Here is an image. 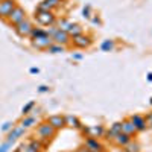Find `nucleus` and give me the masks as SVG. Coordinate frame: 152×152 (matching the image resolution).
Returning <instances> with one entry per match:
<instances>
[{
    "instance_id": "obj_14",
    "label": "nucleus",
    "mask_w": 152,
    "mask_h": 152,
    "mask_svg": "<svg viewBox=\"0 0 152 152\" xmlns=\"http://www.w3.org/2000/svg\"><path fill=\"white\" fill-rule=\"evenodd\" d=\"M122 132L128 134V135H132V134L137 132V129H135V126L131 120H123L122 122Z\"/></svg>"
},
{
    "instance_id": "obj_29",
    "label": "nucleus",
    "mask_w": 152,
    "mask_h": 152,
    "mask_svg": "<svg viewBox=\"0 0 152 152\" xmlns=\"http://www.w3.org/2000/svg\"><path fill=\"white\" fill-rule=\"evenodd\" d=\"M11 145H12V143H9V142H5L2 146H0V152H6V151H8V148H9Z\"/></svg>"
},
{
    "instance_id": "obj_30",
    "label": "nucleus",
    "mask_w": 152,
    "mask_h": 152,
    "mask_svg": "<svg viewBox=\"0 0 152 152\" xmlns=\"http://www.w3.org/2000/svg\"><path fill=\"white\" fill-rule=\"evenodd\" d=\"M145 120H146V125L152 126V113H151V114H148V116L145 117Z\"/></svg>"
},
{
    "instance_id": "obj_32",
    "label": "nucleus",
    "mask_w": 152,
    "mask_h": 152,
    "mask_svg": "<svg viewBox=\"0 0 152 152\" xmlns=\"http://www.w3.org/2000/svg\"><path fill=\"white\" fill-rule=\"evenodd\" d=\"M47 90H49V88H47L46 85H41V87H40V91H41V93H44V91H47Z\"/></svg>"
},
{
    "instance_id": "obj_36",
    "label": "nucleus",
    "mask_w": 152,
    "mask_h": 152,
    "mask_svg": "<svg viewBox=\"0 0 152 152\" xmlns=\"http://www.w3.org/2000/svg\"><path fill=\"white\" fill-rule=\"evenodd\" d=\"M148 78H149V81H152V73H149V75H148Z\"/></svg>"
},
{
    "instance_id": "obj_13",
    "label": "nucleus",
    "mask_w": 152,
    "mask_h": 152,
    "mask_svg": "<svg viewBox=\"0 0 152 152\" xmlns=\"http://www.w3.org/2000/svg\"><path fill=\"white\" fill-rule=\"evenodd\" d=\"M90 43H91V41H90V38L85 37L84 34L73 38V44H75L76 47H79V49H85V47H88V46H90Z\"/></svg>"
},
{
    "instance_id": "obj_20",
    "label": "nucleus",
    "mask_w": 152,
    "mask_h": 152,
    "mask_svg": "<svg viewBox=\"0 0 152 152\" xmlns=\"http://www.w3.org/2000/svg\"><path fill=\"white\" fill-rule=\"evenodd\" d=\"M43 35H47V32H46L44 29H41V28H34L29 37L32 38V40H35V38H38V37H43Z\"/></svg>"
},
{
    "instance_id": "obj_21",
    "label": "nucleus",
    "mask_w": 152,
    "mask_h": 152,
    "mask_svg": "<svg viewBox=\"0 0 152 152\" xmlns=\"http://www.w3.org/2000/svg\"><path fill=\"white\" fill-rule=\"evenodd\" d=\"M70 26H72V23L69 20H59V23H58V29L59 31H64V32H69Z\"/></svg>"
},
{
    "instance_id": "obj_8",
    "label": "nucleus",
    "mask_w": 152,
    "mask_h": 152,
    "mask_svg": "<svg viewBox=\"0 0 152 152\" xmlns=\"http://www.w3.org/2000/svg\"><path fill=\"white\" fill-rule=\"evenodd\" d=\"M47 123L52 125L55 129H59L62 126H66V119H64V116H61V114H55V116H50L47 119Z\"/></svg>"
},
{
    "instance_id": "obj_38",
    "label": "nucleus",
    "mask_w": 152,
    "mask_h": 152,
    "mask_svg": "<svg viewBox=\"0 0 152 152\" xmlns=\"http://www.w3.org/2000/svg\"><path fill=\"white\" fill-rule=\"evenodd\" d=\"M151 104H152V99H151Z\"/></svg>"
},
{
    "instance_id": "obj_19",
    "label": "nucleus",
    "mask_w": 152,
    "mask_h": 152,
    "mask_svg": "<svg viewBox=\"0 0 152 152\" xmlns=\"http://www.w3.org/2000/svg\"><path fill=\"white\" fill-rule=\"evenodd\" d=\"M114 47H116V44H114L113 40H105L100 44V49H102L104 52H111V50H114Z\"/></svg>"
},
{
    "instance_id": "obj_27",
    "label": "nucleus",
    "mask_w": 152,
    "mask_h": 152,
    "mask_svg": "<svg viewBox=\"0 0 152 152\" xmlns=\"http://www.w3.org/2000/svg\"><path fill=\"white\" fill-rule=\"evenodd\" d=\"M131 143V142H129ZM126 145V146H128V149H126V152H138V146L137 145Z\"/></svg>"
},
{
    "instance_id": "obj_34",
    "label": "nucleus",
    "mask_w": 152,
    "mask_h": 152,
    "mask_svg": "<svg viewBox=\"0 0 152 152\" xmlns=\"http://www.w3.org/2000/svg\"><path fill=\"white\" fill-rule=\"evenodd\" d=\"M78 152H91V151H88V149H87V148L84 146V148H81V149H79Z\"/></svg>"
},
{
    "instance_id": "obj_25",
    "label": "nucleus",
    "mask_w": 152,
    "mask_h": 152,
    "mask_svg": "<svg viewBox=\"0 0 152 152\" xmlns=\"http://www.w3.org/2000/svg\"><path fill=\"white\" fill-rule=\"evenodd\" d=\"M44 3L49 6V9L52 11L53 8H58L61 5V0H44Z\"/></svg>"
},
{
    "instance_id": "obj_23",
    "label": "nucleus",
    "mask_w": 152,
    "mask_h": 152,
    "mask_svg": "<svg viewBox=\"0 0 152 152\" xmlns=\"http://www.w3.org/2000/svg\"><path fill=\"white\" fill-rule=\"evenodd\" d=\"M40 149H41V143L40 142L32 140L29 143V152H40Z\"/></svg>"
},
{
    "instance_id": "obj_3",
    "label": "nucleus",
    "mask_w": 152,
    "mask_h": 152,
    "mask_svg": "<svg viewBox=\"0 0 152 152\" xmlns=\"http://www.w3.org/2000/svg\"><path fill=\"white\" fill-rule=\"evenodd\" d=\"M55 131H56V129L53 128L52 125H49L47 122H46V123H41V125L37 128V134L40 135L43 140H49L50 137H53V135H55Z\"/></svg>"
},
{
    "instance_id": "obj_33",
    "label": "nucleus",
    "mask_w": 152,
    "mask_h": 152,
    "mask_svg": "<svg viewBox=\"0 0 152 152\" xmlns=\"http://www.w3.org/2000/svg\"><path fill=\"white\" fill-rule=\"evenodd\" d=\"M91 21H93L94 24H100V20H99V18H96V17H94V18H91Z\"/></svg>"
},
{
    "instance_id": "obj_7",
    "label": "nucleus",
    "mask_w": 152,
    "mask_h": 152,
    "mask_svg": "<svg viewBox=\"0 0 152 152\" xmlns=\"http://www.w3.org/2000/svg\"><path fill=\"white\" fill-rule=\"evenodd\" d=\"M52 40H53V43L55 44H61V46H66L69 41H70V35L67 34V32H64V31H56L53 35H52Z\"/></svg>"
},
{
    "instance_id": "obj_11",
    "label": "nucleus",
    "mask_w": 152,
    "mask_h": 152,
    "mask_svg": "<svg viewBox=\"0 0 152 152\" xmlns=\"http://www.w3.org/2000/svg\"><path fill=\"white\" fill-rule=\"evenodd\" d=\"M85 148L91 152H100L102 151V145L97 142V138H91V137H88L85 140Z\"/></svg>"
},
{
    "instance_id": "obj_28",
    "label": "nucleus",
    "mask_w": 152,
    "mask_h": 152,
    "mask_svg": "<svg viewBox=\"0 0 152 152\" xmlns=\"http://www.w3.org/2000/svg\"><path fill=\"white\" fill-rule=\"evenodd\" d=\"M12 128H14V123H11V122H6L5 125H3V131H9V129H12Z\"/></svg>"
},
{
    "instance_id": "obj_39",
    "label": "nucleus",
    "mask_w": 152,
    "mask_h": 152,
    "mask_svg": "<svg viewBox=\"0 0 152 152\" xmlns=\"http://www.w3.org/2000/svg\"><path fill=\"white\" fill-rule=\"evenodd\" d=\"M0 2H2V0H0Z\"/></svg>"
},
{
    "instance_id": "obj_18",
    "label": "nucleus",
    "mask_w": 152,
    "mask_h": 152,
    "mask_svg": "<svg viewBox=\"0 0 152 152\" xmlns=\"http://www.w3.org/2000/svg\"><path fill=\"white\" fill-rule=\"evenodd\" d=\"M70 37H78V35H82V28L79 26V24H73L72 23V26H70V29H69V32H67Z\"/></svg>"
},
{
    "instance_id": "obj_4",
    "label": "nucleus",
    "mask_w": 152,
    "mask_h": 152,
    "mask_svg": "<svg viewBox=\"0 0 152 152\" xmlns=\"http://www.w3.org/2000/svg\"><path fill=\"white\" fill-rule=\"evenodd\" d=\"M52 44H53V40L49 35H43V37H38L35 40H32V46L37 49H49Z\"/></svg>"
},
{
    "instance_id": "obj_2",
    "label": "nucleus",
    "mask_w": 152,
    "mask_h": 152,
    "mask_svg": "<svg viewBox=\"0 0 152 152\" xmlns=\"http://www.w3.org/2000/svg\"><path fill=\"white\" fill-rule=\"evenodd\" d=\"M23 20H26V12H24V9L20 8V6H15L14 9H12L11 14L8 15V23L14 24V26H17V24L21 23Z\"/></svg>"
},
{
    "instance_id": "obj_5",
    "label": "nucleus",
    "mask_w": 152,
    "mask_h": 152,
    "mask_svg": "<svg viewBox=\"0 0 152 152\" xmlns=\"http://www.w3.org/2000/svg\"><path fill=\"white\" fill-rule=\"evenodd\" d=\"M34 26H32V23L29 20H23L21 23H18L17 26H15V32L20 35V37H29L31 32H32Z\"/></svg>"
},
{
    "instance_id": "obj_1",
    "label": "nucleus",
    "mask_w": 152,
    "mask_h": 152,
    "mask_svg": "<svg viewBox=\"0 0 152 152\" xmlns=\"http://www.w3.org/2000/svg\"><path fill=\"white\" fill-rule=\"evenodd\" d=\"M35 18L40 24H43V26H52L55 23V15H53L52 11H37Z\"/></svg>"
},
{
    "instance_id": "obj_22",
    "label": "nucleus",
    "mask_w": 152,
    "mask_h": 152,
    "mask_svg": "<svg viewBox=\"0 0 152 152\" xmlns=\"http://www.w3.org/2000/svg\"><path fill=\"white\" fill-rule=\"evenodd\" d=\"M47 50H49L50 53H59V52H64V46H61V44H55V43H53V44L50 46Z\"/></svg>"
},
{
    "instance_id": "obj_12",
    "label": "nucleus",
    "mask_w": 152,
    "mask_h": 152,
    "mask_svg": "<svg viewBox=\"0 0 152 152\" xmlns=\"http://www.w3.org/2000/svg\"><path fill=\"white\" fill-rule=\"evenodd\" d=\"M129 120L134 123V126H135V129H137V131H145V129H146V126H148L145 117H143V116H138V114L132 116Z\"/></svg>"
},
{
    "instance_id": "obj_16",
    "label": "nucleus",
    "mask_w": 152,
    "mask_h": 152,
    "mask_svg": "<svg viewBox=\"0 0 152 152\" xmlns=\"http://www.w3.org/2000/svg\"><path fill=\"white\" fill-rule=\"evenodd\" d=\"M120 132H122V123H120V122L113 123L111 128H110V131L107 132V138H111V140H113V138L116 137L117 134H120Z\"/></svg>"
},
{
    "instance_id": "obj_17",
    "label": "nucleus",
    "mask_w": 152,
    "mask_h": 152,
    "mask_svg": "<svg viewBox=\"0 0 152 152\" xmlns=\"http://www.w3.org/2000/svg\"><path fill=\"white\" fill-rule=\"evenodd\" d=\"M66 125L67 126H72V128H82L81 126V122L78 120V117H75V116H66Z\"/></svg>"
},
{
    "instance_id": "obj_31",
    "label": "nucleus",
    "mask_w": 152,
    "mask_h": 152,
    "mask_svg": "<svg viewBox=\"0 0 152 152\" xmlns=\"http://www.w3.org/2000/svg\"><path fill=\"white\" fill-rule=\"evenodd\" d=\"M82 14H84L85 17H91V15H90V6H87V8H84V11H82Z\"/></svg>"
},
{
    "instance_id": "obj_24",
    "label": "nucleus",
    "mask_w": 152,
    "mask_h": 152,
    "mask_svg": "<svg viewBox=\"0 0 152 152\" xmlns=\"http://www.w3.org/2000/svg\"><path fill=\"white\" fill-rule=\"evenodd\" d=\"M34 123H35V117H24V119L21 120V126H23L24 129L29 128V126H32Z\"/></svg>"
},
{
    "instance_id": "obj_35",
    "label": "nucleus",
    "mask_w": 152,
    "mask_h": 152,
    "mask_svg": "<svg viewBox=\"0 0 152 152\" xmlns=\"http://www.w3.org/2000/svg\"><path fill=\"white\" fill-rule=\"evenodd\" d=\"M38 72H40V70H38L37 67H32V69H31V73H38Z\"/></svg>"
},
{
    "instance_id": "obj_6",
    "label": "nucleus",
    "mask_w": 152,
    "mask_h": 152,
    "mask_svg": "<svg viewBox=\"0 0 152 152\" xmlns=\"http://www.w3.org/2000/svg\"><path fill=\"white\" fill-rule=\"evenodd\" d=\"M17 5L14 0H2L0 2V17L3 18H8V15L12 12V9H14Z\"/></svg>"
},
{
    "instance_id": "obj_9",
    "label": "nucleus",
    "mask_w": 152,
    "mask_h": 152,
    "mask_svg": "<svg viewBox=\"0 0 152 152\" xmlns=\"http://www.w3.org/2000/svg\"><path fill=\"white\" fill-rule=\"evenodd\" d=\"M84 132H87L88 137H91V138H97L105 134V129H104V126H88V128L84 129Z\"/></svg>"
},
{
    "instance_id": "obj_10",
    "label": "nucleus",
    "mask_w": 152,
    "mask_h": 152,
    "mask_svg": "<svg viewBox=\"0 0 152 152\" xmlns=\"http://www.w3.org/2000/svg\"><path fill=\"white\" fill-rule=\"evenodd\" d=\"M24 134V128L23 126H14V128L11 129V132L8 134V138H6V142L9 143H14L18 137H21Z\"/></svg>"
},
{
    "instance_id": "obj_26",
    "label": "nucleus",
    "mask_w": 152,
    "mask_h": 152,
    "mask_svg": "<svg viewBox=\"0 0 152 152\" xmlns=\"http://www.w3.org/2000/svg\"><path fill=\"white\" fill-rule=\"evenodd\" d=\"M34 105H35V102H29L26 107L23 108V114H24V116H28V114H29V111L34 108Z\"/></svg>"
},
{
    "instance_id": "obj_37",
    "label": "nucleus",
    "mask_w": 152,
    "mask_h": 152,
    "mask_svg": "<svg viewBox=\"0 0 152 152\" xmlns=\"http://www.w3.org/2000/svg\"><path fill=\"white\" fill-rule=\"evenodd\" d=\"M15 152H20V151H18V149H17V151H15Z\"/></svg>"
},
{
    "instance_id": "obj_15",
    "label": "nucleus",
    "mask_w": 152,
    "mask_h": 152,
    "mask_svg": "<svg viewBox=\"0 0 152 152\" xmlns=\"http://www.w3.org/2000/svg\"><path fill=\"white\" fill-rule=\"evenodd\" d=\"M114 142H116L119 146H126L129 142H131V135H128V134H125V132H120V134H117L116 137L113 138Z\"/></svg>"
}]
</instances>
